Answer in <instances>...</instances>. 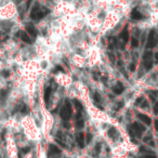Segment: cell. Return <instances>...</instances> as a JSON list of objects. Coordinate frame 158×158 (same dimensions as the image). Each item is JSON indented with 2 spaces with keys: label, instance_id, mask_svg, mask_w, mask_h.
<instances>
[{
  "label": "cell",
  "instance_id": "obj_33",
  "mask_svg": "<svg viewBox=\"0 0 158 158\" xmlns=\"http://www.w3.org/2000/svg\"><path fill=\"white\" fill-rule=\"evenodd\" d=\"M22 152H23L24 154L28 153V152H29V147H24V148H22Z\"/></svg>",
  "mask_w": 158,
  "mask_h": 158
},
{
  "label": "cell",
  "instance_id": "obj_16",
  "mask_svg": "<svg viewBox=\"0 0 158 158\" xmlns=\"http://www.w3.org/2000/svg\"><path fill=\"white\" fill-rule=\"evenodd\" d=\"M144 66H145V68H146L147 70H149V69H152V67H153V62L151 61V60H148V61H145L144 62Z\"/></svg>",
  "mask_w": 158,
  "mask_h": 158
},
{
  "label": "cell",
  "instance_id": "obj_35",
  "mask_svg": "<svg viewBox=\"0 0 158 158\" xmlns=\"http://www.w3.org/2000/svg\"><path fill=\"white\" fill-rule=\"evenodd\" d=\"M31 1H33V0H27V2H26V9H28V8H29V6H31Z\"/></svg>",
  "mask_w": 158,
  "mask_h": 158
},
{
  "label": "cell",
  "instance_id": "obj_22",
  "mask_svg": "<svg viewBox=\"0 0 158 158\" xmlns=\"http://www.w3.org/2000/svg\"><path fill=\"white\" fill-rule=\"evenodd\" d=\"M143 101H144V99H143V97L138 98V99H136V101H135V105H136V106H139V104H141Z\"/></svg>",
  "mask_w": 158,
  "mask_h": 158
},
{
  "label": "cell",
  "instance_id": "obj_32",
  "mask_svg": "<svg viewBox=\"0 0 158 158\" xmlns=\"http://www.w3.org/2000/svg\"><path fill=\"white\" fill-rule=\"evenodd\" d=\"M108 55H110V62H112V63H114V62H115V56H113V54H112V53H108Z\"/></svg>",
  "mask_w": 158,
  "mask_h": 158
},
{
  "label": "cell",
  "instance_id": "obj_10",
  "mask_svg": "<svg viewBox=\"0 0 158 158\" xmlns=\"http://www.w3.org/2000/svg\"><path fill=\"white\" fill-rule=\"evenodd\" d=\"M120 38L123 40V42H128V40H129V31H128L127 27H125V29L120 33Z\"/></svg>",
  "mask_w": 158,
  "mask_h": 158
},
{
  "label": "cell",
  "instance_id": "obj_13",
  "mask_svg": "<svg viewBox=\"0 0 158 158\" xmlns=\"http://www.w3.org/2000/svg\"><path fill=\"white\" fill-rule=\"evenodd\" d=\"M26 29H27V33L31 34V36H35V37H36V35H37V31H36L35 27H34L33 25H31V24H27L26 25Z\"/></svg>",
  "mask_w": 158,
  "mask_h": 158
},
{
  "label": "cell",
  "instance_id": "obj_24",
  "mask_svg": "<svg viewBox=\"0 0 158 158\" xmlns=\"http://www.w3.org/2000/svg\"><path fill=\"white\" fill-rule=\"evenodd\" d=\"M21 112L23 113V114H26L27 112H28V107H27L26 105H23V108H22V110Z\"/></svg>",
  "mask_w": 158,
  "mask_h": 158
},
{
  "label": "cell",
  "instance_id": "obj_26",
  "mask_svg": "<svg viewBox=\"0 0 158 158\" xmlns=\"http://www.w3.org/2000/svg\"><path fill=\"white\" fill-rule=\"evenodd\" d=\"M140 152H141V153H144V152H146V153H152V152H149L148 149L145 148L144 146H141V147H140Z\"/></svg>",
  "mask_w": 158,
  "mask_h": 158
},
{
  "label": "cell",
  "instance_id": "obj_1",
  "mask_svg": "<svg viewBox=\"0 0 158 158\" xmlns=\"http://www.w3.org/2000/svg\"><path fill=\"white\" fill-rule=\"evenodd\" d=\"M158 39L156 37V33H155V29H152L149 31L148 36H147V41H146V48L147 49H152L157 44Z\"/></svg>",
  "mask_w": 158,
  "mask_h": 158
},
{
  "label": "cell",
  "instance_id": "obj_11",
  "mask_svg": "<svg viewBox=\"0 0 158 158\" xmlns=\"http://www.w3.org/2000/svg\"><path fill=\"white\" fill-rule=\"evenodd\" d=\"M76 118H77L76 127L79 128V129H82V128H84V126H85V123H84V120L81 119V114H79V113H78V115H77Z\"/></svg>",
  "mask_w": 158,
  "mask_h": 158
},
{
  "label": "cell",
  "instance_id": "obj_37",
  "mask_svg": "<svg viewBox=\"0 0 158 158\" xmlns=\"http://www.w3.org/2000/svg\"><path fill=\"white\" fill-rule=\"evenodd\" d=\"M155 59H156V62H158V52L155 54Z\"/></svg>",
  "mask_w": 158,
  "mask_h": 158
},
{
  "label": "cell",
  "instance_id": "obj_14",
  "mask_svg": "<svg viewBox=\"0 0 158 158\" xmlns=\"http://www.w3.org/2000/svg\"><path fill=\"white\" fill-rule=\"evenodd\" d=\"M65 108H66V110H67L68 115H69V117H70L73 114V108H72V104H70L69 100H66L65 101Z\"/></svg>",
  "mask_w": 158,
  "mask_h": 158
},
{
  "label": "cell",
  "instance_id": "obj_5",
  "mask_svg": "<svg viewBox=\"0 0 158 158\" xmlns=\"http://www.w3.org/2000/svg\"><path fill=\"white\" fill-rule=\"evenodd\" d=\"M16 36H20L21 38H22V40L24 42H26V44H31V38L28 37V36H27V34L26 33H24V31H18V33H16Z\"/></svg>",
  "mask_w": 158,
  "mask_h": 158
},
{
  "label": "cell",
  "instance_id": "obj_9",
  "mask_svg": "<svg viewBox=\"0 0 158 158\" xmlns=\"http://www.w3.org/2000/svg\"><path fill=\"white\" fill-rule=\"evenodd\" d=\"M60 116H61V118L63 119V120H65V121H67L68 119H69V115H68V113H67V110H66L65 106H64V107L62 108L61 110H60Z\"/></svg>",
  "mask_w": 158,
  "mask_h": 158
},
{
  "label": "cell",
  "instance_id": "obj_38",
  "mask_svg": "<svg viewBox=\"0 0 158 158\" xmlns=\"http://www.w3.org/2000/svg\"><path fill=\"white\" fill-rule=\"evenodd\" d=\"M64 127H65V128H68L69 126H68V123H64Z\"/></svg>",
  "mask_w": 158,
  "mask_h": 158
},
{
  "label": "cell",
  "instance_id": "obj_30",
  "mask_svg": "<svg viewBox=\"0 0 158 158\" xmlns=\"http://www.w3.org/2000/svg\"><path fill=\"white\" fill-rule=\"evenodd\" d=\"M0 95H1V97L5 99L6 95H7V91H6V90H1V92H0Z\"/></svg>",
  "mask_w": 158,
  "mask_h": 158
},
{
  "label": "cell",
  "instance_id": "obj_39",
  "mask_svg": "<svg viewBox=\"0 0 158 158\" xmlns=\"http://www.w3.org/2000/svg\"><path fill=\"white\" fill-rule=\"evenodd\" d=\"M149 145H152V146H154V145H155V144H154L153 141H151V142H149Z\"/></svg>",
  "mask_w": 158,
  "mask_h": 158
},
{
  "label": "cell",
  "instance_id": "obj_34",
  "mask_svg": "<svg viewBox=\"0 0 158 158\" xmlns=\"http://www.w3.org/2000/svg\"><path fill=\"white\" fill-rule=\"evenodd\" d=\"M55 72H63V68H62L61 66H56V68H55Z\"/></svg>",
  "mask_w": 158,
  "mask_h": 158
},
{
  "label": "cell",
  "instance_id": "obj_2",
  "mask_svg": "<svg viewBox=\"0 0 158 158\" xmlns=\"http://www.w3.org/2000/svg\"><path fill=\"white\" fill-rule=\"evenodd\" d=\"M44 16V13L40 11V10H39V5L37 3V5L33 8V10H31V18L33 19V20H40V19H42Z\"/></svg>",
  "mask_w": 158,
  "mask_h": 158
},
{
  "label": "cell",
  "instance_id": "obj_36",
  "mask_svg": "<svg viewBox=\"0 0 158 158\" xmlns=\"http://www.w3.org/2000/svg\"><path fill=\"white\" fill-rule=\"evenodd\" d=\"M155 128H156V130L158 131V120L155 121Z\"/></svg>",
  "mask_w": 158,
  "mask_h": 158
},
{
  "label": "cell",
  "instance_id": "obj_25",
  "mask_svg": "<svg viewBox=\"0 0 158 158\" xmlns=\"http://www.w3.org/2000/svg\"><path fill=\"white\" fill-rule=\"evenodd\" d=\"M91 140H92V134H91V133H88V134H87V142H88V143H90L91 142Z\"/></svg>",
  "mask_w": 158,
  "mask_h": 158
},
{
  "label": "cell",
  "instance_id": "obj_20",
  "mask_svg": "<svg viewBox=\"0 0 158 158\" xmlns=\"http://www.w3.org/2000/svg\"><path fill=\"white\" fill-rule=\"evenodd\" d=\"M152 55H153V54H152V52H151V51H146V52H145L144 53V55H143V57H144V60H145V61H146V60L147 59H151V57H152Z\"/></svg>",
  "mask_w": 158,
  "mask_h": 158
},
{
  "label": "cell",
  "instance_id": "obj_29",
  "mask_svg": "<svg viewBox=\"0 0 158 158\" xmlns=\"http://www.w3.org/2000/svg\"><path fill=\"white\" fill-rule=\"evenodd\" d=\"M141 106H142L143 108H147L148 107V103H147L146 101H143V103L141 104Z\"/></svg>",
  "mask_w": 158,
  "mask_h": 158
},
{
  "label": "cell",
  "instance_id": "obj_40",
  "mask_svg": "<svg viewBox=\"0 0 158 158\" xmlns=\"http://www.w3.org/2000/svg\"><path fill=\"white\" fill-rule=\"evenodd\" d=\"M157 95H158V92H157ZM157 98H158V97H157Z\"/></svg>",
  "mask_w": 158,
  "mask_h": 158
},
{
  "label": "cell",
  "instance_id": "obj_17",
  "mask_svg": "<svg viewBox=\"0 0 158 158\" xmlns=\"http://www.w3.org/2000/svg\"><path fill=\"white\" fill-rule=\"evenodd\" d=\"M73 103L75 104V106H76L78 110H82V104H81V102H80V101H78L77 99H74V100H73Z\"/></svg>",
  "mask_w": 158,
  "mask_h": 158
},
{
  "label": "cell",
  "instance_id": "obj_15",
  "mask_svg": "<svg viewBox=\"0 0 158 158\" xmlns=\"http://www.w3.org/2000/svg\"><path fill=\"white\" fill-rule=\"evenodd\" d=\"M50 93H51V88L50 87H48V88L46 89V91H44V101H46V103H48L49 102V99H50Z\"/></svg>",
  "mask_w": 158,
  "mask_h": 158
},
{
  "label": "cell",
  "instance_id": "obj_41",
  "mask_svg": "<svg viewBox=\"0 0 158 158\" xmlns=\"http://www.w3.org/2000/svg\"><path fill=\"white\" fill-rule=\"evenodd\" d=\"M155 158H157V157H155Z\"/></svg>",
  "mask_w": 158,
  "mask_h": 158
},
{
  "label": "cell",
  "instance_id": "obj_4",
  "mask_svg": "<svg viewBox=\"0 0 158 158\" xmlns=\"http://www.w3.org/2000/svg\"><path fill=\"white\" fill-rule=\"evenodd\" d=\"M138 118L141 120V123H144L145 125L149 126L152 123V119L151 117H148L147 115H144V114H138Z\"/></svg>",
  "mask_w": 158,
  "mask_h": 158
},
{
  "label": "cell",
  "instance_id": "obj_6",
  "mask_svg": "<svg viewBox=\"0 0 158 158\" xmlns=\"http://www.w3.org/2000/svg\"><path fill=\"white\" fill-rule=\"evenodd\" d=\"M76 139H77V143H78V145L81 148H84L85 147V140H84V133L82 132H79L78 134L76 135Z\"/></svg>",
  "mask_w": 158,
  "mask_h": 158
},
{
  "label": "cell",
  "instance_id": "obj_3",
  "mask_svg": "<svg viewBox=\"0 0 158 158\" xmlns=\"http://www.w3.org/2000/svg\"><path fill=\"white\" fill-rule=\"evenodd\" d=\"M132 128H133V130H134V133L138 136H141L142 135V132H144L145 130H146L145 126H143L142 123H132Z\"/></svg>",
  "mask_w": 158,
  "mask_h": 158
},
{
  "label": "cell",
  "instance_id": "obj_23",
  "mask_svg": "<svg viewBox=\"0 0 158 158\" xmlns=\"http://www.w3.org/2000/svg\"><path fill=\"white\" fill-rule=\"evenodd\" d=\"M2 76L6 77V78H7V77H9L10 76V70H3V72H2Z\"/></svg>",
  "mask_w": 158,
  "mask_h": 158
},
{
  "label": "cell",
  "instance_id": "obj_21",
  "mask_svg": "<svg viewBox=\"0 0 158 158\" xmlns=\"http://www.w3.org/2000/svg\"><path fill=\"white\" fill-rule=\"evenodd\" d=\"M129 69H130V72H131V73L135 72V64H134V63L130 64V65H129Z\"/></svg>",
  "mask_w": 158,
  "mask_h": 158
},
{
  "label": "cell",
  "instance_id": "obj_7",
  "mask_svg": "<svg viewBox=\"0 0 158 158\" xmlns=\"http://www.w3.org/2000/svg\"><path fill=\"white\" fill-rule=\"evenodd\" d=\"M123 85L121 84L120 81L117 82V86H115L114 88H113V91H114V93H116V94H121L123 91Z\"/></svg>",
  "mask_w": 158,
  "mask_h": 158
},
{
  "label": "cell",
  "instance_id": "obj_27",
  "mask_svg": "<svg viewBox=\"0 0 158 158\" xmlns=\"http://www.w3.org/2000/svg\"><path fill=\"white\" fill-rule=\"evenodd\" d=\"M94 100H97L98 102L101 101V98H100V94H99L98 92H95V93H94Z\"/></svg>",
  "mask_w": 158,
  "mask_h": 158
},
{
  "label": "cell",
  "instance_id": "obj_12",
  "mask_svg": "<svg viewBox=\"0 0 158 158\" xmlns=\"http://www.w3.org/2000/svg\"><path fill=\"white\" fill-rule=\"evenodd\" d=\"M61 153V151H60V148L56 146V145H53L51 144L50 145V155H59V154Z\"/></svg>",
  "mask_w": 158,
  "mask_h": 158
},
{
  "label": "cell",
  "instance_id": "obj_28",
  "mask_svg": "<svg viewBox=\"0 0 158 158\" xmlns=\"http://www.w3.org/2000/svg\"><path fill=\"white\" fill-rule=\"evenodd\" d=\"M154 113L156 115L158 114V103H155V105H154Z\"/></svg>",
  "mask_w": 158,
  "mask_h": 158
},
{
  "label": "cell",
  "instance_id": "obj_8",
  "mask_svg": "<svg viewBox=\"0 0 158 158\" xmlns=\"http://www.w3.org/2000/svg\"><path fill=\"white\" fill-rule=\"evenodd\" d=\"M131 18L133 19V20H135V21H139V20H142L143 15L136 9H133V11L131 12Z\"/></svg>",
  "mask_w": 158,
  "mask_h": 158
},
{
  "label": "cell",
  "instance_id": "obj_18",
  "mask_svg": "<svg viewBox=\"0 0 158 158\" xmlns=\"http://www.w3.org/2000/svg\"><path fill=\"white\" fill-rule=\"evenodd\" d=\"M118 134V132H117V130L115 129V128H110V130H108V135L110 136H115V135H117Z\"/></svg>",
  "mask_w": 158,
  "mask_h": 158
},
{
  "label": "cell",
  "instance_id": "obj_19",
  "mask_svg": "<svg viewBox=\"0 0 158 158\" xmlns=\"http://www.w3.org/2000/svg\"><path fill=\"white\" fill-rule=\"evenodd\" d=\"M131 46L133 47V48H138L139 47V40L136 39V38H131Z\"/></svg>",
  "mask_w": 158,
  "mask_h": 158
},
{
  "label": "cell",
  "instance_id": "obj_31",
  "mask_svg": "<svg viewBox=\"0 0 158 158\" xmlns=\"http://www.w3.org/2000/svg\"><path fill=\"white\" fill-rule=\"evenodd\" d=\"M155 157H156V156L154 155V154H152V155H144L142 158H155Z\"/></svg>",
  "mask_w": 158,
  "mask_h": 158
}]
</instances>
